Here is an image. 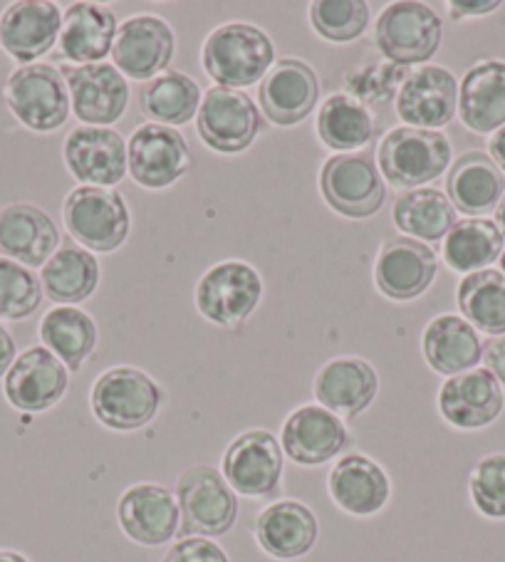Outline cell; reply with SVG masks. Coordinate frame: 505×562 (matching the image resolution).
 I'll return each instance as SVG.
<instances>
[{"label":"cell","instance_id":"1","mask_svg":"<svg viewBox=\"0 0 505 562\" xmlns=\"http://www.w3.org/2000/svg\"><path fill=\"white\" fill-rule=\"evenodd\" d=\"M273 65L276 43L252 23H223L213 27L201 45V67L216 87L243 90L263 80Z\"/></svg>","mask_w":505,"mask_h":562},{"label":"cell","instance_id":"2","mask_svg":"<svg viewBox=\"0 0 505 562\" xmlns=\"http://www.w3.org/2000/svg\"><path fill=\"white\" fill-rule=\"evenodd\" d=\"M164 404V390L139 367L120 364L97 376L90 392L94 419L112 431H139Z\"/></svg>","mask_w":505,"mask_h":562},{"label":"cell","instance_id":"3","mask_svg":"<svg viewBox=\"0 0 505 562\" xmlns=\"http://www.w3.org/2000/svg\"><path fill=\"white\" fill-rule=\"evenodd\" d=\"M451 139L436 130L394 127L384 134L377 149V167L386 183L400 191L424 189L449 171Z\"/></svg>","mask_w":505,"mask_h":562},{"label":"cell","instance_id":"4","mask_svg":"<svg viewBox=\"0 0 505 562\" xmlns=\"http://www.w3.org/2000/svg\"><path fill=\"white\" fill-rule=\"evenodd\" d=\"M3 100L13 117L35 134L57 132L72 114L60 67L47 63L15 67L3 85Z\"/></svg>","mask_w":505,"mask_h":562},{"label":"cell","instance_id":"5","mask_svg":"<svg viewBox=\"0 0 505 562\" xmlns=\"http://www.w3.org/2000/svg\"><path fill=\"white\" fill-rule=\"evenodd\" d=\"M181 513L179 538H221L238 520V493L218 469L197 463L181 473L173 491Z\"/></svg>","mask_w":505,"mask_h":562},{"label":"cell","instance_id":"6","mask_svg":"<svg viewBox=\"0 0 505 562\" xmlns=\"http://www.w3.org/2000/svg\"><path fill=\"white\" fill-rule=\"evenodd\" d=\"M63 221L70 238L90 254H112L132 231V213L120 191L77 187L63 203Z\"/></svg>","mask_w":505,"mask_h":562},{"label":"cell","instance_id":"7","mask_svg":"<svg viewBox=\"0 0 505 562\" xmlns=\"http://www.w3.org/2000/svg\"><path fill=\"white\" fill-rule=\"evenodd\" d=\"M444 23L431 5L419 0H396L379 13L374 45L386 63L396 67L426 65L439 53Z\"/></svg>","mask_w":505,"mask_h":562},{"label":"cell","instance_id":"8","mask_svg":"<svg viewBox=\"0 0 505 562\" xmlns=\"http://www.w3.org/2000/svg\"><path fill=\"white\" fill-rule=\"evenodd\" d=\"M263 300V278L246 260H221L199 278L193 303L209 323L238 329Z\"/></svg>","mask_w":505,"mask_h":562},{"label":"cell","instance_id":"9","mask_svg":"<svg viewBox=\"0 0 505 562\" xmlns=\"http://www.w3.org/2000/svg\"><path fill=\"white\" fill-rule=\"evenodd\" d=\"M319 193L339 216L362 221L382 211L386 181L372 154H333L319 169Z\"/></svg>","mask_w":505,"mask_h":562},{"label":"cell","instance_id":"10","mask_svg":"<svg viewBox=\"0 0 505 562\" xmlns=\"http://www.w3.org/2000/svg\"><path fill=\"white\" fill-rule=\"evenodd\" d=\"M285 453L273 434L248 429L233 439L221 459L228 486L246 498H276L283 486Z\"/></svg>","mask_w":505,"mask_h":562},{"label":"cell","instance_id":"11","mask_svg":"<svg viewBox=\"0 0 505 562\" xmlns=\"http://www.w3.org/2000/svg\"><path fill=\"white\" fill-rule=\"evenodd\" d=\"M191 149L183 134L147 122L126 142V173L147 191H164L191 171Z\"/></svg>","mask_w":505,"mask_h":562},{"label":"cell","instance_id":"12","mask_svg":"<svg viewBox=\"0 0 505 562\" xmlns=\"http://www.w3.org/2000/svg\"><path fill=\"white\" fill-rule=\"evenodd\" d=\"M197 130L209 149L218 154H243L263 132V117L246 92L213 85L203 92Z\"/></svg>","mask_w":505,"mask_h":562},{"label":"cell","instance_id":"13","mask_svg":"<svg viewBox=\"0 0 505 562\" xmlns=\"http://www.w3.org/2000/svg\"><path fill=\"white\" fill-rule=\"evenodd\" d=\"M60 72L70 90L72 114L85 127H112L130 106V80L112 63L67 65Z\"/></svg>","mask_w":505,"mask_h":562},{"label":"cell","instance_id":"14","mask_svg":"<svg viewBox=\"0 0 505 562\" xmlns=\"http://www.w3.org/2000/svg\"><path fill=\"white\" fill-rule=\"evenodd\" d=\"M177 53L173 27L159 15H132L120 25L112 45V65L124 77L137 82H149L159 77Z\"/></svg>","mask_w":505,"mask_h":562},{"label":"cell","instance_id":"15","mask_svg":"<svg viewBox=\"0 0 505 562\" xmlns=\"http://www.w3.org/2000/svg\"><path fill=\"white\" fill-rule=\"evenodd\" d=\"M394 110L404 127L439 132L459 114V80L441 65H424L404 77Z\"/></svg>","mask_w":505,"mask_h":562},{"label":"cell","instance_id":"16","mask_svg":"<svg viewBox=\"0 0 505 562\" xmlns=\"http://www.w3.org/2000/svg\"><path fill=\"white\" fill-rule=\"evenodd\" d=\"M280 446L285 457L298 467H323L352 446L345 419L325 406L303 404L288 414L280 429Z\"/></svg>","mask_w":505,"mask_h":562},{"label":"cell","instance_id":"17","mask_svg":"<svg viewBox=\"0 0 505 562\" xmlns=\"http://www.w3.org/2000/svg\"><path fill=\"white\" fill-rule=\"evenodd\" d=\"M116 520L126 538L144 548L167 546L179 538L181 513L173 491L161 483H134L116 503Z\"/></svg>","mask_w":505,"mask_h":562},{"label":"cell","instance_id":"18","mask_svg":"<svg viewBox=\"0 0 505 562\" xmlns=\"http://www.w3.org/2000/svg\"><path fill=\"white\" fill-rule=\"evenodd\" d=\"M439 276V256L422 240L396 236L386 238L374 260V283L379 293L394 303L422 297Z\"/></svg>","mask_w":505,"mask_h":562},{"label":"cell","instance_id":"19","mask_svg":"<svg viewBox=\"0 0 505 562\" xmlns=\"http://www.w3.org/2000/svg\"><path fill=\"white\" fill-rule=\"evenodd\" d=\"M67 386H70V370L43 345H33L15 357L5 374L3 394L13 409L41 414L63 402Z\"/></svg>","mask_w":505,"mask_h":562},{"label":"cell","instance_id":"20","mask_svg":"<svg viewBox=\"0 0 505 562\" xmlns=\"http://www.w3.org/2000/svg\"><path fill=\"white\" fill-rule=\"evenodd\" d=\"M319 100V80L313 65L298 57H283L260 80V112L276 127H295L305 122Z\"/></svg>","mask_w":505,"mask_h":562},{"label":"cell","instance_id":"21","mask_svg":"<svg viewBox=\"0 0 505 562\" xmlns=\"http://www.w3.org/2000/svg\"><path fill=\"white\" fill-rule=\"evenodd\" d=\"M63 159L82 187L112 189L126 177V142L112 127H77L67 134Z\"/></svg>","mask_w":505,"mask_h":562},{"label":"cell","instance_id":"22","mask_svg":"<svg viewBox=\"0 0 505 562\" xmlns=\"http://www.w3.org/2000/svg\"><path fill=\"white\" fill-rule=\"evenodd\" d=\"M63 11L50 0H15L0 13V47L18 65H35L60 41Z\"/></svg>","mask_w":505,"mask_h":562},{"label":"cell","instance_id":"23","mask_svg":"<svg viewBox=\"0 0 505 562\" xmlns=\"http://www.w3.org/2000/svg\"><path fill=\"white\" fill-rule=\"evenodd\" d=\"M436 406L446 424L461 431H475L491 426L503 414L505 392L495 376L485 370H469L463 374L449 376L441 384Z\"/></svg>","mask_w":505,"mask_h":562},{"label":"cell","instance_id":"24","mask_svg":"<svg viewBox=\"0 0 505 562\" xmlns=\"http://www.w3.org/2000/svg\"><path fill=\"white\" fill-rule=\"evenodd\" d=\"M60 244V228L45 209L27 201L0 209V256L33 270L43 268Z\"/></svg>","mask_w":505,"mask_h":562},{"label":"cell","instance_id":"25","mask_svg":"<svg viewBox=\"0 0 505 562\" xmlns=\"http://www.w3.org/2000/svg\"><path fill=\"white\" fill-rule=\"evenodd\" d=\"M313 394L319 406L339 419H357L377 400L379 374L362 357H335L317 370Z\"/></svg>","mask_w":505,"mask_h":562},{"label":"cell","instance_id":"26","mask_svg":"<svg viewBox=\"0 0 505 562\" xmlns=\"http://www.w3.org/2000/svg\"><path fill=\"white\" fill-rule=\"evenodd\" d=\"M327 493L339 510L355 518L377 516L392 501V479L364 453H347L327 476Z\"/></svg>","mask_w":505,"mask_h":562},{"label":"cell","instance_id":"27","mask_svg":"<svg viewBox=\"0 0 505 562\" xmlns=\"http://www.w3.org/2000/svg\"><path fill=\"white\" fill-rule=\"evenodd\" d=\"M252 536L273 560H300L317 546L319 520L303 501H273L258 513Z\"/></svg>","mask_w":505,"mask_h":562},{"label":"cell","instance_id":"28","mask_svg":"<svg viewBox=\"0 0 505 562\" xmlns=\"http://www.w3.org/2000/svg\"><path fill=\"white\" fill-rule=\"evenodd\" d=\"M446 196L456 213L485 218L505 196V173L485 151H465L446 171Z\"/></svg>","mask_w":505,"mask_h":562},{"label":"cell","instance_id":"29","mask_svg":"<svg viewBox=\"0 0 505 562\" xmlns=\"http://www.w3.org/2000/svg\"><path fill=\"white\" fill-rule=\"evenodd\" d=\"M116 31L120 25L110 8L80 0L63 13L57 50L70 65L104 63V57L112 55Z\"/></svg>","mask_w":505,"mask_h":562},{"label":"cell","instance_id":"30","mask_svg":"<svg viewBox=\"0 0 505 562\" xmlns=\"http://www.w3.org/2000/svg\"><path fill=\"white\" fill-rule=\"evenodd\" d=\"M422 352L426 364L446 380L475 370L483 360V342L479 329L461 315H439L424 327Z\"/></svg>","mask_w":505,"mask_h":562},{"label":"cell","instance_id":"31","mask_svg":"<svg viewBox=\"0 0 505 562\" xmlns=\"http://www.w3.org/2000/svg\"><path fill=\"white\" fill-rule=\"evenodd\" d=\"M459 117L473 134L505 127V63L481 60L459 85Z\"/></svg>","mask_w":505,"mask_h":562},{"label":"cell","instance_id":"32","mask_svg":"<svg viewBox=\"0 0 505 562\" xmlns=\"http://www.w3.org/2000/svg\"><path fill=\"white\" fill-rule=\"evenodd\" d=\"M102 268L100 260L90 250L77 246L75 240H65L55 250L53 258L41 268V283L45 297L57 305H77L94 295L100 288Z\"/></svg>","mask_w":505,"mask_h":562},{"label":"cell","instance_id":"33","mask_svg":"<svg viewBox=\"0 0 505 562\" xmlns=\"http://www.w3.org/2000/svg\"><path fill=\"white\" fill-rule=\"evenodd\" d=\"M41 342L70 372H80L100 340L94 317L77 305H55L41 319Z\"/></svg>","mask_w":505,"mask_h":562},{"label":"cell","instance_id":"34","mask_svg":"<svg viewBox=\"0 0 505 562\" xmlns=\"http://www.w3.org/2000/svg\"><path fill=\"white\" fill-rule=\"evenodd\" d=\"M505 250V238L501 228L491 218H463L456 221L453 228L444 238V263L453 273L471 276L491 268L501 260Z\"/></svg>","mask_w":505,"mask_h":562},{"label":"cell","instance_id":"35","mask_svg":"<svg viewBox=\"0 0 505 562\" xmlns=\"http://www.w3.org/2000/svg\"><path fill=\"white\" fill-rule=\"evenodd\" d=\"M374 137L369 106L345 92L329 94L317 110V139L337 154H357Z\"/></svg>","mask_w":505,"mask_h":562},{"label":"cell","instance_id":"36","mask_svg":"<svg viewBox=\"0 0 505 562\" xmlns=\"http://www.w3.org/2000/svg\"><path fill=\"white\" fill-rule=\"evenodd\" d=\"M394 226L406 238L422 240V244H439L456 223V209L444 191L424 187L402 193L394 201L392 211Z\"/></svg>","mask_w":505,"mask_h":562},{"label":"cell","instance_id":"37","mask_svg":"<svg viewBox=\"0 0 505 562\" xmlns=\"http://www.w3.org/2000/svg\"><path fill=\"white\" fill-rule=\"evenodd\" d=\"M203 90L187 72H161L139 92L144 117L164 127H183L199 114Z\"/></svg>","mask_w":505,"mask_h":562},{"label":"cell","instance_id":"38","mask_svg":"<svg viewBox=\"0 0 505 562\" xmlns=\"http://www.w3.org/2000/svg\"><path fill=\"white\" fill-rule=\"evenodd\" d=\"M461 317L475 329L491 335H505V276L501 270L485 268L479 273L463 276L456 290Z\"/></svg>","mask_w":505,"mask_h":562},{"label":"cell","instance_id":"39","mask_svg":"<svg viewBox=\"0 0 505 562\" xmlns=\"http://www.w3.org/2000/svg\"><path fill=\"white\" fill-rule=\"evenodd\" d=\"M307 18L323 41L345 45L367 33L372 11L364 0H317L307 8Z\"/></svg>","mask_w":505,"mask_h":562},{"label":"cell","instance_id":"40","mask_svg":"<svg viewBox=\"0 0 505 562\" xmlns=\"http://www.w3.org/2000/svg\"><path fill=\"white\" fill-rule=\"evenodd\" d=\"M43 283L35 270L0 256V319L21 323L43 305Z\"/></svg>","mask_w":505,"mask_h":562},{"label":"cell","instance_id":"41","mask_svg":"<svg viewBox=\"0 0 505 562\" xmlns=\"http://www.w3.org/2000/svg\"><path fill=\"white\" fill-rule=\"evenodd\" d=\"M404 67H396L392 63H367L357 70H349L345 75V94L355 97L357 102L364 106L382 104L396 97L404 82Z\"/></svg>","mask_w":505,"mask_h":562},{"label":"cell","instance_id":"42","mask_svg":"<svg viewBox=\"0 0 505 562\" xmlns=\"http://www.w3.org/2000/svg\"><path fill=\"white\" fill-rule=\"evenodd\" d=\"M475 510L491 520L505 518V453H491L475 463L469 479Z\"/></svg>","mask_w":505,"mask_h":562},{"label":"cell","instance_id":"43","mask_svg":"<svg viewBox=\"0 0 505 562\" xmlns=\"http://www.w3.org/2000/svg\"><path fill=\"white\" fill-rule=\"evenodd\" d=\"M159 562H231L226 550L211 538H179Z\"/></svg>","mask_w":505,"mask_h":562},{"label":"cell","instance_id":"44","mask_svg":"<svg viewBox=\"0 0 505 562\" xmlns=\"http://www.w3.org/2000/svg\"><path fill=\"white\" fill-rule=\"evenodd\" d=\"M483 362L485 370L495 376V382L505 392V335L491 337L489 342H483Z\"/></svg>","mask_w":505,"mask_h":562},{"label":"cell","instance_id":"45","mask_svg":"<svg viewBox=\"0 0 505 562\" xmlns=\"http://www.w3.org/2000/svg\"><path fill=\"white\" fill-rule=\"evenodd\" d=\"M498 0H451L449 11L451 21H469V18H481L498 11Z\"/></svg>","mask_w":505,"mask_h":562},{"label":"cell","instance_id":"46","mask_svg":"<svg viewBox=\"0 0 505 562\" xmlns=\"http://www.w3.org/2000/svg\"><path fill=\"white\" fill-rule=\"evenodd\" d=\"M15 357H18L15 337L8 333L3 323H0V380H5V374L13 367Z\"/></svg>","mask_w":505,"mask_h":562},{"label":"cell","instance_id":"47","mask_svg":"<svg viewBox=\"0 0 505 562\" xmlns=\"http://www.w3.org/2000/svg\"><path fill=\"white\" fill-rule=\"evenodd\" d=\"M489 157L495 161V167H498L505 173V127H501L498 132L491 134Z\"/></svg>","mask_w":505,"mask_h":562},{"label":"cell","instance_id":"48","mask_svg":"<svg viewBox=\"0 0 505 562\" xmlns=\"http://www.w3.org/2000/svg\"><path fill=\"white\" fill-rule=\"evenodd\" d=\"M0 562H31L27 560L23 552H15V550H0Z\"/></svg>","mask_w":505,"mask_h":562},{"label":"cell","instance_id":"49","mask_svg":"<svg viewBox=\"0 0 505 562\" xmlns=\"http://www.w3.org/2000/svg\"><path fill=\"white\" fill-rule=\"evenodd\" d=\"M495 226L501 228V234H503V238H505V196L501 199L498 209H495Z\"/></svg>","mask_w":505,"mask_h":562},{"label":"cell","instance_id":"50","mask_svg":"<svg viewBox=\"0 0 505 562\" xmlns=\"http://www.w3.org/2000/svg\"><path fill=\"white\" fill-rule=\"evenodd\" d=\"M501 273L505 276V250H503V256H501Z\"/></svg>","mask_w":505,"mask_h":562}]
</instances>
